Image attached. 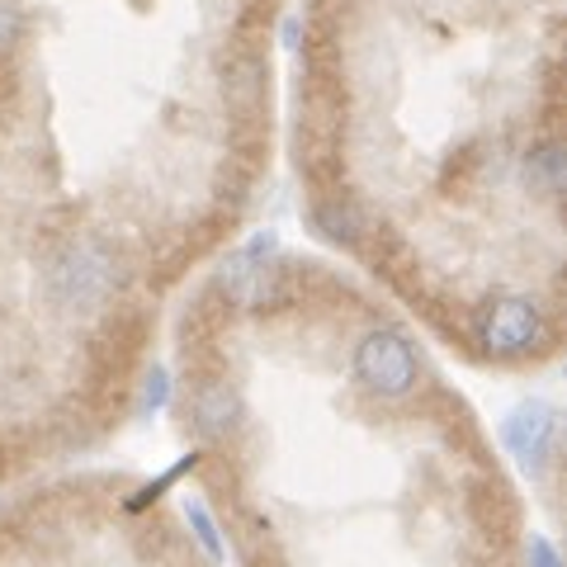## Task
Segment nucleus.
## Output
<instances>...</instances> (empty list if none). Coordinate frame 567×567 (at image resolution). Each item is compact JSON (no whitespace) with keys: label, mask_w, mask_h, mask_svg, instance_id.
I'll list each match as a JSON object with an SVG mask.
<instances>
[{"label":"nucleus","mask_w":567,"mask_h":567,"mask_svg":"<svg viewBox=\"0 0 567 567\" xmlns=\"http://www.w3.org/2000/svg\"><path fill=\"white\" fill-rule=\"evenodd\" d=\"M529 567H563V558H558V548L548 544L544 535H535L529 539Z\"/></svg>","instance_id":"13"},{"label":"nucleus","mask_w":567,"mask_h":567,"mask_svg":"<svg viewBox=\"0 0 567 567\" xmlns=\"http://www.w3.org/2000/svg\"><path fill=\"white\" fill-rule=\"evenodd\" d=\"M477 341L496 360H525V354H539L548 346V317L539 312V303H529L520 293H502L477 312Z\"/></svg>","instance_id":"3"},{"label":"nucleus","mask_w":567,"mask_h":567,"mask_svg":"<svg viewBox=\"0 0 567 567\" xmlns=\"http://www.w3.org/2000/svg\"><path fill=\"white\" fill-rule=\"evenodd\" d=\"M558 435H563V416L554 402H520L516 412L502 416V450L516 458L520 473L544 477L548 464L558 454Z\"/></svg>","instance_id":"5"},{"label":"nucleus","mask_w":567,"mask_h":567,"mask_svg":"<svg viewBox=\"0 0 567 567\" xmlns=\"http://www.w3.org/2000/svg\"><path fill=\"white\" fill-rule=\"evenodd\" d=\"M350 369H354V383H360L369 398H379V402L412 398L416 383H421V354L393 327L364 331L360 346H354V354H350Z\"/></svg>","instance_id":"2"},{"label":"nucleus","mask_w":567,"mask_h":567,"mask_svg":"<svg viewBox=\"0 0 567 567\" xmlns=\"http://www.w3.org/2000/svg\"><path fill=\"white\" fill-rule=\"evenodd\" d=\"M194 468H199V454H185V458H175V464H171L162 477H152L147 487H137V492L128 496V502H123V511H133V516H137V511H147L152 502H162V496H166L175 483H181L185 473H194Z\"/></svg>","instance_id":"9"},{"label":"nucleus","mask_w":567,"mask_h":567,"mask_svg":"<svg viewBox=\"0 0 567 567\" xmlns=\"http://www.w3.org/2000/svg\"><path fill=\"white\" fill-rule=\"evenodd\" d=\"M24 29H29V14L20 0H0V58H10L24 43Z\"/></svg>","instance_id":"11"},{"label":"nucleus","mask_w":567,"mask_h":567,"mask_svg":"<svg viewBox=\"0 0 567 567\" xmlns=\"http://www.w3.org/2000/svg\"><path fill=\"white\" fill-rule=\"evenodd\" d=\"M185 520H189V529H194V539H199L204 554H208L213 563H223V535H218V525H213L208 506H204V502H189V506H185Z\"/></svg>","instance_id":"10"},{"label":"nucleus","mask_w":567,"mask_h":567,"mask_svg":"<svg viewBox=\"0 0 567 567\" xmlns=\"http://www.w3.org/2000/svg\"><path fill=\"white\" fill-rule=\"evenodd\" d=\"M166 402H171V374L162 364H152L147 383H142V406H147V412H162Z\"/></svg>","instance_id":"12"},{"label":"nucleus","mask_w":567,"mask_h":567,"mask_svg":"<svg viewBox=\"0 0 567 567\" xmlns=\"http://www.w3.org/2000/svg\"><path fill=\"white\" fill-rule=\"evenodd\" d=\"M223 293L241 308H265L270 298L284 289V275H279V237L275 233H256L251 241L233 251L218 270Z\"/></svg>","instance_id":"4"},{"label":"nucleus","mask_w":567,"mask_h":567,"mask_svg":"<svg viewBox=\"0 0 567 567\" xmlns=\"http://www.w3.org/2000/svg\"><path fill=\"white\" fill-rule=\"evenodd\" d=\"M189 421H194V431H199L204 440H227V435H237L241 421H246L241 393H237L233 383H204L199 393H194Z\"/></svg>","instance_id":"6"},{"label":"nucleus","mask_w":567,"mask_h":567,"mask_svg":"<svg viewBox=\"0 0 567 567\" xmlns=\"http://www.w3.org/2000/svg\"><path fill=\"white\" fill-rule=\"evenodd\" d=\"M312 233L327 246H354L360 241V213H354L350 204H341V199L317 204L312 208Z\"/></svg>","instance_id":"8"},{"label":"nucleus","mask_w":567,"mask_h":567,"mask_svg":"<svg viewBox=\"0 0 567 567\" xmlns=\"http://www.w3.org/2000/svg\"><path fill=\"white\" fill-rule=\"evenodd\" d=\"M123 284V265L104 241H71L48 265V293L66 312H95Z\"/></svg>","instance_id":"1"},{"label":"nucleus","mask_w":567,"mask_h":567,"mask_svg":"<svg viewBox=\"0 0 567 567\" xmlns=\"http://www.w3.org/2000/svg\"><path fill=\"white\" fill-rule=\"evenodd\" d=\"M525 185L544 194V199H558L563 185H567V156L558 142H539L535 152L525 156Z\"/></svg>","instance_id":"7"}]
</instances>
